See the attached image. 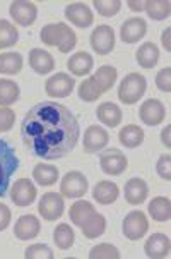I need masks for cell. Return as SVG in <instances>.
I'll use <instances>...</instances> for the list:
<instances>
[{
    "label": "cell",
    "mask_w": 171,
    "mask_h": 259,
    "mask_svg": "<svg viewBox=\"0 0 171 259\" xmlns=\"http://www.w3.org/2000/svg\"><path fill=\"white\" fill-rule=\"evenodd\" d=\"M122 230L124 235L129 240H140L149 230V220L146 217V213L142 211H130L124 218L122 223Z\"/></svg>",
    "instance_id": "8992f818"
},
{
    "label": "cell",
    "mask_w": 171,
    "mask_h": 259,
    "mask_svg": "<svg viewBox=\"0 0 171 259\" xmlns=\"http://www.w3.org/2000/svg\"><path fill=\"white\" fill-rule=\"evenodd\" d=\"M91 47L98 55H108L115 48V31L111 26L108 24H99L98 28L91 33Z\"/></svg>",
    "instance_id": "ba28073f"
},
{
    "label": "cell",
    "mask_w": 171,
    "mask_h": 259,
    "mask_svg": "<svg viewBox=\"0 0 171 259\" xmlns=\"http://www.w3.org/2000/svg\"><path fill=\"white\" fill-rule=\"evenodd\" d=\"M118 196H120V189H118V186L115 182L101 181L94 186L93 197L96 199V203H99L103 206L113 204L118 199Z\"/></svg>",
    "instance_id": "44dd1931"
},
{
    "label": "cell",
    "mask_w": 171,
    "mask_h": 259,
    "mask_svg": "<svg viewBox=\"0 0 171 259\" xmlns=\"http://www.w3.org/2000/svg\"><path fill=\"white\" fill-rule=\"evenodd\" d=\"M89 257L91 259H118L120 257V252H118V249L111 244H98L89 251Z\"/></svg>",
    "instance_id": "8d00e7d4"
},
{
    "label": "cell",
    "mask_w": 171,
    "mask_h": 259,
    "mask_svg": "<svg viewBox=\"0 0 171 259\" xmlns=\"http://www.w3.org/2000/svg\"><path fill=\"white\" fill-rule=\"evenodd\" d=\"M79 98L82 100V102L86 103H93L96 100L99 98V96L103 95V91L99 90V86L96 84V81L93 77H87L84 81L81 82V86H79Z\"/></svg>",
    "instance_id": "e575fe53"
},
{
    "label": "cell",
    "mask_w": 171,
    "mask_h": 259,
    "mask_svg": "<svg viewBox=\"0 0 171 259\" xmlns=\"http://www.w3.org/2000/svg\"><path fill=\"white\" fill-rule=\"evenodd\" d=\"M11 220H12L11 209H9L4 203H0V232H4L9 225H11Z\"/></svg>",
    "instance_id": "7bdbcfd3"
},
{
    "label": "cell",
    "mask_w": 171,
    "mask_h": 259,
    "mask_svg": "<svg viewBox=\"0 0 171 259\" xmlns=\"http://www.w3.org/2000/svg\"><path fill=\"white\" fill-rule=\"evenodd\" d=\"M149 214L156 222H168L171 218V201L168 197L157 196L149 203Z\"/></svg>",
    "instance_id": "4316f807"
},
{
    "label": "cell",
    "mask_w": 171,
    "mask_h": 259,
    "mask_svg": "<svg viewBox=\"0 0 171 259\" xmlns=\"http://www.w3.org/2000/svg\"><path fill=\"white\" fill-rule=\"evenodd\" d=\"M149 196V187L146 181H142V179H130L129 182L125 184V199L129 204H142L144 201L147 199Z\"/></svg>",
    "instance_id": "ffe728a7"
},
{
    "label": "cell",
    "mask_w": 171,
    "mask_h": 259,
    "mask_svg": "<svg viewBox=\"0 0 171 259\" xmlns=\"http://www.w3.org/2000/svg\"><path fill=\"white\" fill-rule=\"evenodd\" d=\"M81 230H82V235L87 237V239L101 237L104 234V230H106V218L96 211L94 214H91L89 220L81 227Z\"/></svg>",
    "instance_id": "f546056e"
},
{
    "label": "cell",
    "mask_w": 171,
    "mask_h": 259,
    "mask_svg": "<svg viewBox=\"0 0 171 259\" xmlns=\"http://www.w3.org/2000/svg\"><path fill=\"white\" fill-rule=\"evenodd\" d=\"M65 17L77 28H89L94 21L93 11L84 2H72L65 7Z\"/></svg>",
    "instance_id": "5bb4252c"
},
{
    "label": "cell",
    "mask_w": 171,
    "mask_h": 259,
    "mask_svg": "<svg viewBox=\"0 0 171 259\" xmlns=\"http://www.w3.org/2000/svg\"><path fill=\"white\" fill-rule=\"evenodd\" d=\"M26 259H53V251L45 244H33L26 249L24 252Z\"/></svg>",
    "instance_id": "f35d334b"
},
{
    "label": "cell",
    "mask_w": 171,
    "mask_h": 259,
    "mask_svg": "<svg viewBox=\"0 0 171 259\" xmlns=\"http://www.w3.org/2000/svg\"><path fill=\"white\" fill-rule=\"evenodd\" d=\"M147 33V23L142 17H130L127 19L120 28V38L124 43H137L139 39H142Z\"/></svg>",
    "instance_id": "2e32d148"
},
{
    "label": "cell",
    "mask_w": 171,
    "mask_h": 259,
    "mask_svg": "<svg viewBox=\"0 0 171 259\" xmlns=\"http://www.w3.org/2000/svg\"><path fill=\"white\" fill-rule=\"evenodd\" d=\"M169 33H171V28H166L164 31H163V36H161V41H163L166 52L171 50V48H169Z\"/></svg>",
    "instance_id": "f6af8a7d"
},
{
    "label": "cell",
    "mask_w": 171,
    "mask_h": 259,
    "mask_svg": "<svg viewBox=\"0 0 171 259\" xmlns=\"http://www.w3.org/2000/svg\"><path fill=\"white\" fill-rule=\"evenodd\" d=\"M39 230H41V225L38 218L34 214H24L16 222L14 235L19 240H33L39 235Z\"/></svg>",
    "instance_id": "ac0fdd59"
},
{
    "label": "cell",
    "mask_w": 171,
    "mask_h": 259,
    "mask_svg": "<svg viewBox=\"0 0 171 259\" xmlns=\"http://www.w3.org/2000/svg\"><path fill=\"white\" fill-rule=\"evenodd\" d=\"M16 113L9 107H0V133H7L14 125Z\"/></svg>",
    "instance_id": "60d3db41"
},
{
    "label": "cell",
    "mask_w": 171,
    "mask_h": 259,
    "mask_svg": "<svg viewBox=\"0 0 171 259\" xmlns=\"http://www.w3.org/2000/svg\"><path fill=\"white\" fill-rule=\"evenodd\" d=\"M117 77H118V72L113 65H101V67H99L93 76L96 84L99 86V90H101L103 93H106V91L111 90L113 84H115V81H117Z\"/></svg>",
    "instance_id": "1f68e13d"
},
{
    "label": "cell",
    "mask_w": 171,
    "mask_h": 259,
    "mask_svg": "<svg viewBox=\"0 0 171 259\" xmlns=\"http://www.w3.org/2000/svg\"><path fill=\"white\" fill-rule=\"evenodd\" d=\"M21 95V90L12 79H0V107H9L16 103Z\"/></svg>",
    "instance_id": "d6a6232c"
},
{
    "label": "cell",
    "mask_w": 171,
    "mask_h": 259,
    "mask_svg": "<svg viewBox=\"0 0 171 259\" xmlns=\"http://www.w3.org/2000/svg\"><path fill=\"white\" fill-rule=\"evenodd\" d=\"M109 143V134L104 127L99 125H89L84 133V139H82V146H84L86 153H96Z\"/></svg>",
    "instance_id": "9a60e30c"
},
{
    "label": "cell",
    "mask_w": 171,
    "mask_h": 259,
    "mask_svg": "<svg viewBox=\"0 0 171 259\" xmlns=\"http://www.w3.org/2000/svg\"><path fill=\"white\" fill-rule=\"evenodd\" d=\"M53 240H55L56 247L62 249V251L70 249L74 245V240H76V235H74L72 227H69L67 223H60L59 227H55Z\"/></svg>",
    "instance_id": "836d02e7"
},
{
    "label": "cell",
    "mask_w": 171,
    "mask_h": 259,
    "mask_svg": "<svg viewBox=\"0 0 171 259\" xmlns=\"http://www.w3.org/2000/svg\"><path fill=\"white\" fill-rule=\"evenodd\" d=\"M93 55L87 54V52H77L69 59L67 62V69L74 76H87L91 71H93Z\"/></svg>",
    "instance_id": "7402d4cb"
},
{
    "label": "cell",
    "mask_w": 171,
    "mask_h": 259,
    "mask_svg": "<svg viewBox=\"0 0 171 259\" xmlns=\"http://www.w3.org/2000/svg\"><path fill=\"white\" fill-rule=\"evenodd\" d=\"M94 7L103 17H113L120 12L122 2L120 0H94Z\"/></svg>",
    "instance_id": "74e56055"
},
{
    "label": "cell",
    "mask_w": 171,
    "mask_h": 259,
    "mask_svg": "<svg viewBox=\"0 0 171 259\" xmlns=\"http://www.w3.org/2000/svg\"><path fill=\"white\" fill-rule=\"evenodd\" d=\"M144 11L152 21H163L171 14V4L168 0H147L144 2Z\"/></svg>",
    "instance_id": "4dcf8cb0"
},
{
    "label": "cell",
    "mask_w": 171,
    "mask_h": 259,
    "mask_svg": "<svg viewBox=\"0 0 171 259\" xmlns=\"http://www.w3.org/2000/svg\"><path fill=\"white\" fill-rule=\"evenodd\" d=\"M59 168L53 165L48 163H38L33 168V179L36 181L39 186H53L59 181Z\"/></svg>",
    "instance_id": "f1b7e54d"
},
{
    "label": "cell",
    "mask_w": 171,
    "mask_h": 259,
    "mask_svg": "<svg viewBox=\"0 0 171 259\" xmlns=\"http://www.w3.org/2000/svg\"><path fill=\"white\" fill-rule=\"evenodd\" d=\"M19 39V31L12 23L6 19H0V48L14 47Z\"/></svg>",
    "instance_id": "d590c367"
},
{
    "label": "cell",
    "mask_w": 171,
    "mask_h": 259,
    "mask_svg": "<svg viewBox=\"0 0 171 259\" xmlns=\"http://www.w3.org/2000/svg\"><path fill=\"white\" fill-rule=\"evenodd\" d=\"M17 168H19V158H17L14 148L7 141L0 139V197L7 194L11 179Z\"/></svg>",
    "instance_id": "3957f363"
},
{
    "label": "cell",
    "mask_w": 171,
    "mask_h": 259,
    "mask_svg": "<svg viewBox=\"0 0 171 259\" xmlns=\"http://www.w3.org/2000/svg\"><path fill=\"white\" fill-rule=\"evenodd\" d=\"M39 39L46 47H59V50L62 54H69L70 50L76 48L77 43V36L74 33V29H70L65 23L46 24L39 31Z\"/></svg>",
    "instance_id": "7a4b0ae2"
},
{
    "label": "cell",
    "mask_w": 171,
    "mask_h": 259,
    "mask_svg": "<svg viewBox=\"0 0 171 259\" xmlns=\"http://www.w3.org/2000/svg\"><path fill=\"white\" fill-rule=\"evenodd\" d=\"M96 209L94 206L89 203V201H76L69 209V217H70V222L77 227H82L84 223L89 220L91 214H94Z\"/></svg>",
    "instance_id": "d4e9b609"
},
{
    "label": "cell",
    "mask_w": 171,
    "mask_h": 259,
    "mask_svg": "<svg viewBox=\"0 0 171 259\" xmlns=\"http://www.w3.org/2000/svg\"><path fill=\"white\" fill-rule=\"evenodd\" d=\"M156 172L163 181H171V156L169 155H161L159 160L156 163Z\"/></svg>",
    "instance_id": "ab89813d"
},
{
    "label": "cell",
    "mask_w": 171,
    "mask_h": 259,
    "mask_svg": "<svg viewBox=\"0 0 171 259\" xmlns=\"http://www.w3.org/2000/svg\"><path fill=\"white\" fill-rule=\"evenodd\" d=\"M9 14L17 24L21 26H31L34 24L38 17V7L33 2H26V0H16L9 6Z\"/></svg>",
    "instance_id": "30bf717a"
},
{
    "label": "cell",
    "mask_w": 171,
    "mask_h": 259,
    "mask_svg": "<svg viewBox=\"0 0 171 259\" xmlns=\"http://www.w3.org/2000/svg\"><path fill=\"white\" fill-rule=\"evenodd\" d=\"M169 131H171V125L168 124L164 127V131L161 133V141H163V144L166 148H171V141H169Z\"/></svg>",
    "instance_id": "ee69618b"
},
{
    "label": "cell",
    "mask_w": 171,
    "mask_h": 259,
    "mask_svg": "<svg viewBox=\"0 0 171 259\" xmlns=\"http://www.w3.org/2000/svg\"><path fill=\"white\" fill-rule=\"evenodd\" d=\"M36 187L33 186V182L29 179H19L14 182L11 191L12 203L19 208H26V206H31L36 199Z\"/></svg>",
    "instance_id": "8fae6325"
},
{
    "label": "cell",
    "mask_w": 171,
    "mask_h": 259,
    "mask_svg": "<svg viewBox=\"0 0 171 259\" xmlns=\"http://www.w3.org/2000/svg\"><path fill=\"white\" fill-rule=\"evenodd\" d=\"M147 90V81L142 74L130 72L124 77V81L118 86V100L124 105H134L144 96Z\"/></svg>",
    "instance_id": "277c9868"
},
{
    "label": "cell",
    "mask_w": 171,
    "mask_h": 259,
    "mask_svg": "<svg viewBox=\"0 0 171 259\" xmlns=\"http://www.w3.org/2000/svg\"><path fill=\"white\" fill-rule=\"evenodd\" d=\"M118 141L124 144L125 148L134 149V148H137L144 143V131L140 129L139 125L129 124V125H125L120 133H118Z\"/></svg>",
    "instance_id": "83f0119b"
},
{
    "label": "cell",
    "mask_w": 171,
    "mask_h": 259,
    "mask_svg": "<svg viewBox=\"0 0 171 259\" xmlns=\"http://www.w3.org/2000/svg\"><path fill=\"white\" fill-rule=\"evenodd\" d=\"M65 203H64V196L56 194V192H46L41 196L38 204V211L45 218L46 222H55L59 220L64 214Z\"/></svg>",
    "instance_id": "52a82bcc"
},
{
    "label": "cell",
    "mask_w": 171,
    "mask_h": 259,
    "mask_svg": "<svg viewBox=\"0 0 171 259\" xmlns=\"http://www.w3.org/2000/svg\"><path fill=\"white\" fill-rule=\"evenodd\" d=\"M24 146L33 156L59 160L67 156L81 138L77 117L67 107L53 102L38 103L21 124Z\"/></svg>",
    "instance_id": "6da1fadb"
},
{
    "label": "cell",
    "mask_w": 171,
    "mask_h": 259,
    "mask_svg": "<svg viewBox=\"0 0 171 259\" xmlns=\"http://www.w3.org/2000/svg\"><path fill=\"white\" fill-rule=\"evenodd\" d=\"M139 117L146 125H151V127L159 125L161 122L164 120V117H166L164 105L161 103L157 98H149L142 105H140Z\"/></svg>",
    "instance_id": "7c38bea8"
},
{
    "label": "cell",
    "mask_w": 171,
    "mask_h": 259,
    "mask_svg": "<svg viewBox=\"0 0 171 259\" xmlns=\"http://www.w3.org/2000/svg\"><path fill=\"white\" fill-rule=\"evenodd\" d=\"M169 249H171V242H169L168 235H164V234H152L146 240V245H144L146 256L151 259L168 257Z\"/></svg>",
    "instance_id": "e0dca14e"
},
{
    "label": "cell",
    "mask_w": 171,
    "mask_h": 259,
    "mask_svg": "<svg viewBox=\"0 0 171 259\" xmlns=\"http://www.w3.org/2000/svg\"><path fill=\"white\" fill-rule=\"evenodd\" d=\"M96 115H98L99 122H103L106 127H118L122 122V118H124L120 107L111 102H104L101 105H98Z\"/></svg>",
    "instance_id": "603a6c76"
},
{
    "label": "cell",
    "mask_w": 171,
    "mask_h": 259,
    "mask_svg": "<svg viewBox=\"0 0 171 259\" xmlns=\"http://www.w3.org/2000/svg\"><path fill=\"white\" fill-rule=\"evenodd\" d=\"M127 6H129L130 11H134V12L144 11V2H134V0H129V2H127Z\"/></svg>",
    "instance_id": "bcb514c9"
},
{
    "label": "cell",
    "mask_w": 171,
    "mask_h": 259,
    "mask_svg": "<svg viewBox=\"0 0 171 259\" xmlns=\"http://www.w3.org/2000/svg\"><path fill=\"white\" fill-rule=\"evenodd\" d=\"M87 179L82 172H69L60 182V194L69 199H79L87 192Z\"/></svg>",
    "instance_id": "5b68a950"
},
{
    "label": "cell",
    "mask_w": 171,
    "mask_h": 259,
    "mask_svg": "<svg viewBox=\"0 0 171 259\" xmlns=\"http://www.w3.org/2000/svg\"><path fill=\"white\" fill-rule=\"evenodd\" d=\"M171 69L169 67H164L157 72L156 76V86L157 90H161L163 93H169L171 91Z\"/></svg>",
    "instance_id": "b9f144b4"
},
{
    "label": "cell",
    "mask_w": 171,
    "mask_h": 259,
    "mask_svg": "<svg viewBox=\"0 0 171 259\" xmlns=\"http://www.w3.org/2000/svg\"><path fill=\"white\" fill-rule=\"evenodd\" d=\"M23 69V55L17 52H4L0 54V74L14 76Z\"/></svg>",
    "instance_id": "484cf974"
},
{
    "label": "cell",
    "mask_w": 171,
    "mask_h": 259,
    "mask_svg": "<svg viewBox=\"0 0 171 259\" xmlns=\"http://www.w3.org/2000/svg\"><path fill=\"white\" fill-rule=\"evenodd\" d=\"M99 165H101V170L104 174L122 175L129 166V161H127V156L120 149H109V151H104L99 158Z\"/></svg>",
    "instance_id": "4fadbf2b"
},
{
    "label": "cell",
    "mask_w": 171,
    "mask_h": 259,
    "mask_svg": "<svg viewBox=\"0 0 171 259\" xmlns=\"http://www.w3.org/2000/svg\"><path fill=\"white\" fill-rule=\"evenodd\" d=\"M74 86H76V81L67 72H56L55 76L48 77L45 82L46 95L50 98H67L72 93Z\"/></svg>",
    "instance_id": "9c48e42d"
},
{
    "label": "cell",
    "mask_w": 171,
    "mask_h": 259,
    "mask_svg": "<svg viewBox=\"0 0 171 259\" xmlns=\"http://www.w3.org/2000/svg\"><path fill=\"white\" fill-rule=\"evenodd\" d=\"M135 59H137V64L142 69H152L159 60V48L152 41L144 43L135 54Z\"/></svg>",
    "instance_id": "cb8c5ba5"
},
{
    "label": "cell",
    "mask_w": 171,
    "mask_h": 259,
    "mask_svg": "<svg viewBox=\"0 0 171 259\" xmlns=\"http://www.w3.org/2000/svg\"><path fill=\"white\" fill-rule=\"evenodd\" d=\"M29 65L36 74H41V76H46V74L53 72L55 69V59L51 57V54H48L46 50H41V48H33L29 52Z\"/></svg>",
    "instance_id": "d6986e66"
}]
</instances>
